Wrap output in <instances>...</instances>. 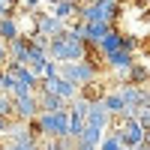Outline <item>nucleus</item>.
Here are the masks:
<instances>
[{
	"instance_id": "obj_16",
	"label": "nucleus",
	"mask_w": 150,
	"mask_h": 150,
	"mask_svg": "<svg viewBox=\"0 0 150 150\" xmlns=\"http://www.w3.org/2000/svg\"><path fill=\"white\" fill-rule=\"evenodd\" d=\"M126 81H132V84H150V69L135 60V63L129 66V72H126Z\"/></svg>"
},
{
	"instance_id": "obj_8",
	"label": "nucleus",
	"mask_w": 150,
	"mask_h": 150,
	"mask_svg": "<svg viewBox=\"0 0 150 150\" xmlns=\"http://www.w3.org/2000/svg\"><path fill=\"white\" fill-rule=\"evenodd\" d=\"M9 45V60H15V63H24L27 66V54H30V36H15L12 42H6Z\"/></svg>"
},
{
	"instance_id": "obj_21",
	"label": "nucleus",
	"mask_w": 150,
	"mask_h": 150,
	"mask_svg": "<svg viewBox=\"0 0 150 150\" xmlns=\"http://www.w3.org/2000/svg\"><path fill=\"white\" fill-rule=\"evenodd\" d=\"M54 75H60V63L48 57V63L42 66V75H39V78H54Z\"/></svg>"
},
{
	"instance_id": "obj_29",
	"label": "nucleus",
	"mask_w": 150,
	"mask_h": 150,
	"mask_svg": "<svg viewBox=\"0 0 150 150\" xmlns=\"http://www.w3.org/2000/svg\"><path fill=\"white\" fill-rule=\"evenodd\" d=\"M45 3H51V6H54V3H57V0H45Z\"/></svg>"
},
{
	"instance_id": "obj_20",
	"label": "nucleus",
	"mask_w": 150,
	"mask_h": 150,
	"mask_svg": "<svg viewBox=\"0 0 150 150\" xmlns=\"http://www.w3.org/2000/svg\"><path fill=\"white\" fill-rule=\"evenodd\" d=\"M9 144V141H6ZM12 150H42V144H39V138H24V141H15L12 144Z\"/></svg>"
},
{
	"instance_id": "obj_13",
	"label": "nucleus",
	"mask_w": 150,
	"mask_h": 150,
	"mask_svg": "<svg viewBox=\"0 0 150 150\" xmlns=\"http://www.w3.org/2000/svg\"><path fill=\"white\" fill-rule=\"evenodd\" d=\"M15 36H21L18 18H15V15H0V39H3V42H12Z\"/></svg>"
},
{
	"instance_id": "obj_15",
	"label": "nucleus",
	"mask_w": 150,
	"mask_h": 150,
	"mask_svg": "<svg viewBox=\"0 0 150 150\" xmlns=\"http://www.w3.org/2000/svg\"><path fill=\"white\" fill-rule=\"evenodd\" d=\"M102 105H105V111H108L111 117H120L123 108H126V102H123V96H120L117 90H114V93H105V96H102Z\"/></svg>"
},
{
	"instance_id": "obj_25",
	"label": "nucleus",
	"mask_w": 150,
	"mask_h": 150,
	"mask_svg": "<svg viewBox=\"0 0 150 150\" xmlns=\"http://www.w3.org/2000/svg\"><path fill=\"white\" fill-rule=\"evenodd\" d=\"M75 150H99V147H96V144H87V141L78 138V141H75Z\"/></svg>"
},
{
	"instance_id": "obj_19",
	"label": "nucleus",
	"mask_w": 150,
	"mask_h": 150,
	"mask_svg": "<svg viewBox=\"0 0 150 150\" xmlns=\"http://www.w3.org/2000/svg\"><path fill=\"white\" fill-rule=\"evenodd\" d=\"M12 90H15V75L9 69H3V75H0V93H12Z\"/></svg>"
},
{
	"instance_id": "obj_17",
	"label": "nucleus",
	"mask_w": 150,
	"mask_h": 150,
	"mask_svg": "<svg viewBox=\"0 0 150 150\" xmlns=\"http://www.w3.org/2000/svg\"><path fill=\"white\" fill-rule=\"evenodd\" d=\"M102 132H105V129H99V126H90V123H84V129H81V141H87V144H96V147H99V141H102Z\"/></svg>"
},
{
	"instance_id": "obj_5",
	"label": "nucleus",
	"mask_w": 150,
	"mask_h": 150,
	"mask_svg": "<svg viewBox=\"0 0 150 150\" xmlns=\"http://www.w3.org/2000/svg\"><path fill=\"white\" fill-rule=\"evenodd\" d=\"M132 63H135V54L126 51V48H117V51L105 54V66H108V69H114V72L120 75V81H126V72H129Z\"/></svg>"
},
{
	"instance_id": "obj_7",
	"label": "nucleus",
	"mask_w": 150,
	"mask_h": 150,
	"mask_svg": "<svg viewBox=\"0 0 150 150\" xmlns=\"http://www.w3.org/2000/svg\"><path fill=\"white\" fill-rule=\"evenodd\" d=\"M36 30L45 33V36H60L66 30V21L57 18L54 12H36Z\"/></svg>"
},
{
	"instance_id": "obj_6",
	"label": "nucleus",
	"mask_w": 150,
	"mask_h": 150,
	"mask_svg": "<svg viewBox=\"0 0 150 150\" xmlns=\"http://www.w3.org/2000/svg\"><path fill=\"white\" fill-rule=\"evenodd\" d=\"M12 99H15V117L18 120H33L36 114H39V96H36V90L12 96Z\"/></svg>"
},
{
	"instance_id": "obj_22",
	"label": "nucleus",
	"mask_w": 150,
	"mask_h": 150,
	"mask_svg": "<svg viewBox=\"0 0 150 150\" xmlns=\"http://www.w3.org/2000/svg\"><path fill=\"white\" fill-rule=\"evenodd\" d=\"M135 117L141 120L144 129H150V105H138V114H135Z\"/></svg>"
},
{
	"instance_id": "obj_10",
	"label": "nucleus",
	"mask_w": 150,
	"mask_h": 150,
	"mask_svg": "<svg viewBox=\"0 0 150 150\" xmlns=\"http://www.w3.org/2000/svg\"><path fill=\"white\" fill-rule=\"evenodd\" d=\"M36 96H39V111H63V108H69L66 99L51 93V90H36Z\"/></svg>"
},
{
	"instance_id": "obj_11",
	"label": "nucleus",
	"mask_w": 150,
	"mask_h": 150,
	"mask_svg": "<svg viewBox=\"0 0 150 150\" xmlns=\"http://www.w3.org/2000/svg\"><path fill=\"white\" fill-rule=\"evenodd\" d=\"M96 48H99V54H102V57H105V54H111V51H117V48H123V33H117L114 27H111V30L102 36V39H99V45H96Z\"/></svg>"
},
{
	"instance_id": "obj_23",
	"label": "nucleus",
	"mask_w": 150,
	"mask_h": 150,
	"mask_svg": "<svg viewBox=\"0 0 150 150\" xmlns=\"http://www.w3.org/2000/svg\"><path fill=\"white\" fill-rule=\"evenodd\" d=\"M6 63H9V45L0 39V69H6Z\"/></svg>"
},
{
	"instance_id": "obj_4",
	"label": "nucleus",
	"mask_w": 150,
	"mask_h": 150,
	"mask_svg": "<svg viewBox=\"0 0 150 150\" xmlns=\"http://www.w3.org/2000/svg\"><path fill=\"white\" fill-rule=\"evenodd\" d=\"M39 90H51L57 96H63L66 102H72V99L81 93V87L72 84L69 78H63V75H54V78H39Z\"/></svg>"
},
{
	"instance_id": "obj_26",
	"label": "nucleus",
	"mask_w": 150,
	"mask_h": 150,
	"mask_svg": "<svg viewBox=\"0 0 150 150\" xmlns=\"http://www.w3.org/2000/svg\"><path fill=\"white\" fill-rule=\"evenodd\" d=\"M0 15H18L15 6H9V3H0Z\"/></svg>"
},
{
	"instance_id": "obj_18",
	"label": "nucleus",
	"mask_w": 150,
	"mask_h": 150,
	"mask_svg": "<svg viewBox=\"0 0 150 150\" xmlns=\"http://www.w3.org/2000/svg\"><path fill=\"white\" fill-rule=\"evenodd\" d=\"M99 150H123V144H120L117 135L111 132V135H102V141H99Z\"/></svg>"
},
{
	"instance_id": "obj_3",
	"label": "nucleus",
	"mask_w": 150,
	"mask_h": 150,
	"mask_svg": "<svg viewBox=\"0 0 150 150\" xmlns=\"http://www.w3.org/2000/svg\"><path fill=\"white\" fill-rule=\"evenodd\" d=\"M144 126H141V120L138 117H120V126L114 129V135L120 138V144L126 147V150H135L141 141H144Z\"/></svg>"
},
{
	"instance_id": "obj_1",
	"label": "nucleus",
	"mask_w": 150,
	"mask_h": 150,
	"mask_svg": "<svg viewBox=\"0 0 150 150\" xmlns=\"http://www.w3.org/2000/svg\"><path fill=\"white\" fill-rule=\"evenodd\" d=\"M48 57L57 60V63H66V60H84V57H87V42L81 39V36H75V33L66 27L60 36H51Z\"/></svg>"
},
{
	"instance_id": "obj_2",
	"label": "nucleus",
	"mask_w": 150,
	"mask_h": 150,
	"mask_svg": "<svg viewBox=\"0 0 150 150\" xmlns=\"http://www.w3.org/2000/svg\"><path fill=\"white\" fill-rule=\"evenodd\" d=\"M60 75L69 78L72 84L84 87V84L99 78V69H96V63H90V60L84 57V60H66V63H60Z\"/></svg>"
},
{
	"instance_id": "obj_12",
	"label": "nucleus",
	"mask_w": 150,
	"mask_h": 150,
	"mask_svg": "<svg viewBox=\"0 0 150 150\" xmlns=\"http://www.w3.org/2000/svg\"><path fill=\"white\" fill-rule=\"evenodd\" d=\"M111 30V21H87V36H84V42L87 45H99V39Z\"/></svg>"
},
{
	"instance_id": "obj_14",
	"label": "nucleus",
	"mask_w": 150,
	"mask_h": 150,
	"mask_svg": "<svg viewBox=\"0 0 150 150\" xmlns=\"http://www.w3.org/2000/svg\"><path fill=\"white\" fill-rule=\"evenodd\" d=\"M78 0H57V3L51 6V12H54V15L57 18H63V21H69L72 15H78Z\"/></svg>"
},
{
	"instance_id": "obj_28",
	"label": "nucleus",
	"mask_w": 150,
	"mask_h": 150,
	"mask_svg": "<svg viewBox=\"0 0 150 150\" xmlns=\"http://www.w3.org/2000/svg\"><path fill=\"white\" fill-rule=\"evenodd\" d=\"M0 150H12V144H0Z\"/></svg>"
},
{
	"instance_id": "obj_9",
	"label": "nucleus",
	"mask_w": 150,
	"mask_h": 150,
	"mask_svg": "<svg viewBox=\"0 0 150 150\" xmlns=\"http://www.w3.org/2000/svg\"><path fill=\"white\" fill-rule=\"evenodd\" d=\"M87 123H90V126H99V129H105L111 123V114L105 111L102 99H93V102H90V108H87Z\"/></svg>"
},
{
	"instance_id": "obj_27",
	"label": "nucleus",
	"mask_w": 150,
	"mask_h": 150,
	"mask_svg": "<svg viewBox=\"0 0 150 150\" xmlns=\"http://www.w3.org/2000/svg\"><path fill=\"white\" fill-rule=\"evenodd\" d=\"M0 3H9V6H18L21 0H0Z\"/></svg>"
},
{
	"instance_id": "obj_24",
	"label": "nucleus",
	"mask_w": 150,
	"mask_h": 150,
	"mask_svg": "<svg viewBox=\"0 0 150 150\" xmlns=\"http://www.w3.org/2000/svg\"><path fill=\"white\" fill-rule=\"evenodd\" d=\"M123 48L135 54V48H138V39H135V36H123Z\"/></svg>"
}]
</instances>
